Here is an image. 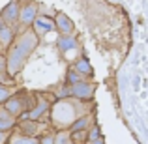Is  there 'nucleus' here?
<instances>
[{
  "mask_svg": "<svg viewBox=\"0 0 148 144\" xmlns=\"http://www.w3.org/2000/svg\"><path fill=\"white\" fill-rule=\"evenodd\" d=\"M98 139H99V129H98V127H94V129L90 131V135H88V141L94 142V141H98Z\"/></svg>",
  "mask_w": 148,
  "mask_h": 144,
  "instance_id": "9b49d317",
  "label": "nucleus"
},
{
  "mask_svg": "<svg viewBox=\"0 0 148 144\" xmlns=\"http://www.w3.org/2000/svg\"><path fill=\"white\" fill-rule=\"evenodd\" d=\"M2 17L6 19V21H17V4H10V6L4 10V13H2Z\"/></svg>",
  "mask_w": 148,
  "mask_h": 144,
  "instance_id": "7ed1b4c3",
  "label": "nucleus"
},
{
  "mask_svg": "<svg viewBox=\"0 0 148 144\" xmlns=\"http://www.w3.org/2000/svg\"><path fill=\"white\" fill-rule=\"evenodd\" d=\"M54 124L58 126H64V124H69L73 122V109L69 103H58L54 107Z\"/></svg>",
  "mask_w": 148,
  "mask_h": 144,
  "instance_id": "f257e3e1",
  "label": "nucleus"
},
{
  "mask_svg": "<svg viewBox=\"0 0 148 144\" xmlns=\"http://www.w3.org/2000/svg\"><path fill=\"white\" fill-rule=\"evenodd\" d=\"M13 126V120H11L10 112H0V131H6L8 127Z\"/></svg>",
  "mask_w": 148,
  "mask_h": 144,
  "instance_id": "20e7f679",
  "label": "nucleus"
},
{
  "mask_svg": "<svg viewBox=\"0 0 148 144\" xmlns=\"http://www.w3.org/2000/svg\"><path fill=\"white\" fill-rule=\"evenodd\" d=\"M40 144H54V139H53V137H43Z\"/></svg>",
  "mask_w": 148,
  "mask_h": 144,
  "instance_id": "f8f14e48",
  "label": "nucleus"
},
{
  "mask_svg": "<svg viewBox=\"0 0 148 144\" xmlns=\"http://www.w3.org/2000/svg\"><path fill=\"white\" fill-rule=\"evenodd\" d=\"M2 28H4V26H2V25H0V30H2Z\"/></svg>",
  "mask_w": 148,
  "mask_h": 144,
  "instance_id": "dca6fc26",
  "label": "nucleus"
},
{
  "mask_svg": "<svg viewBox=\"0 0 148 144\" xmlns=\"http://www.w3.org/2000/svg\"><path fill=\"white\" fill-rule=\"evenodd\" d=\"M21 19H23V23H32V19H34V6H30L28 11H26V8H25L23 13H21Z\"/></svg>",
  "mask_w": 148,
  "mask_h": 144,
  "instance_id": "0eeeda50",
  "label": "nucleus"
},
{
  "mask_svg": "<svg viewBox=\"0 0 148 144\" xmlns=\"http://www.w3.org/2000/svg\"><path fill=\"white\" fill-rule=\"evenodd\" d=\"M68 81H69V83H77V81H79V79H77V77H75V73H69Z\"/></svg>",
  "mask_w": 148,
  "mask_h": 144,
  "instance_id": "ddd939ff",
  "label": "nucleus"
},
{
  "mask_svg": "<svg viewBox=\"0 0 148 144\" xmlns=\"http://www.w3.org/2000/svg\"><path fill=\"white\" fill-rule=\"evenodd\" d=\"M86 126H88V118H79L71 126V131H73V133H77V131H84V129H86Z\"/></svg>",
  "mask_w": 148,
  "mask_h": 144,
  "instance_id": "423d86ee",
  "label": "nucleus"
},
{
  "mask_svg": "<svg viewBox=\"0 0 148 144\" xmlns=\"http://www.w3.org/2000/svg\"><path fill=\"white\" fill-rule=\"evenodd\" d=\"M4 142H6V133L0 131V144H4Z\"/></svg>",
  "mask_w": 148,
  "mask_h": 144,
  "instance_id": "4468645a",
  "label": "nucleus"
},
{
  "mask_svg": "<svg viewBox=\"0 0 148 144\" xmlns=\"http://www.w3.org/2000/svg\"><path fill=\"white\" fill-rule=\"evenodd\" d=\"M8 97H10V90L6 86H0V103H4Z\"/></svg>",
  "mask_w": 148,
  "mask_h": 144,
  "instance_id": "1a4fd4ad",
  "label": "nucleus"
},
{
  "mask_svg": "<svg viewBox=\"0 0 148 144\" xmlns=\"http://www.w3.org/2000/svg\"><path fill=\"white\" fill-rule=\"evenodd\" d=\"M94 144H103V141H101V139H98V141H94Z\"/></svg>",
  "mask_w": 148,
  "mask_h": 144,
  "instance_id": "2eb2a0df",
  "label": "nucleus"
},
{
  "mask_svg": "<svg viewBox=\"0 0 148 144\" xmlns=\"http://www.w3.org/2000/svg\"><path fill=\"white\" fill-rule=\"evenodd\" d=\"M45 111H47V103H41V105H38V107L34 109L32 112H30V114H28V118H30V120H38V118H40V116L43 114Z\"/></svg>",
  "mask_w": 148,
  "mask_h": 144,
  "instance_id": "39448f33",
  "label": "nucleus"
},
{
  "mask_svg": "<svg viewBox=\"0 0 148 144\" xmlns=\"http://www.w3.org/2000/svg\"><path fill=\"white\" fill-rule=\"evenodd\" d=\"M21 101H19V97H8L6 99V112H10L11 116H15V114H19V111H21Z\"/></svg>",
  "mask_w": 148,
  "mask_h": 144,
  "instance_id": "f03ea898",
  "label": "nucleus"
},
{
  "mask_svg": "<svg viewBox=\"0 0 148 144\" xmlns=\"http://www.w3.org/2000/svg\"><path fill=\"white\" fill-rule=\"evenodd\" d=\"M54 144H71V137L68 133H60L54 137Z\"/></svg>",
  "mask_w": 148,
  "mask_h": 144,
  "instance_id": "6e6552de",
  "label": "nucleus"
},
{
  "mask_svg": "<svg viewBox=\"0 0 148 144\" xmlns=\"http://www.w3.org/2000/svg\"><path fill=\"white\" fill-rule=\"evenodd\" d=\"M11 144H40V142L32 141V139H15Z\"/></svg>",
  "mask_w": 148,
  "mask_h": 144,
  "instance_id": "9d476101",
  "label": "nucleus"
}]
</instances>
